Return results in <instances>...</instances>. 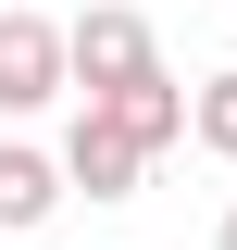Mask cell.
<instances>
[{
  "mask_svg": "<svg viewBox=\"0 0 237 250\" xmlns=\"http://www.w3.org/2000/svg\"><path fill=\"white\" fill-rule=\"evenodd\" d=\"M187 138H200L212 163H237V75H200V100H187Z\"/></svg>",
  "mask_w": 237,
  "mask_h": 250,
  "instance_id": "6",
  "label": "cell"
},
{
  "mask_svg": "<svg viewBox=\"0 0 237 250\" xmlns=\"http://www.w3.org/2000/svg\"><path fill=\"white\" fill-rule=\"evenodd\" d=\"M50 100H62V25L0 13V113H50Z\"/></svg>",
  "mask_w": 237,
  "mask_h": 250,
  "instance_id": "3",
  "label": "cell"
},
{
  "mask_svg": "<svg viewBox=\"0 0 237 250\" xmlns=\"http://www.w3.org/2000/svg\"><path fill=\"white\" fill-rule=\"evenodd\" d=\"M50 163H62V188H88V200H125V188L150 175V150L100 113V100H75V125H62V150H50Z\"/></svg>",
  "mask_w": 237,
  "mask_h": 250,
  "instance_id": "2",
  "label": "cell"
},
{
  "mask_svg": "<svg viewBox=\"0 0 237 250\" xmlns=\"http://www.w3.org/2000/svg\"><path fill=\"white\" fill-rule=\"evenodd\" d=\"M50 213H62V163L0 138V225H50Z\"/></svg>",
  "mask_w": 237,
  "mask_h": 250,
  "instance_id": "5",
  "label": "cell"
},
{
  "mask_svg": "<svg viewBox=\"0 0 237 250\" xmlns=\"http://www.w3.org/2000/svg\"><path fill=\"white\" fill-rule=\"evenodd\" d=\"M138 62H162V50H150V25L125 13V0H88V13L62 25V88H75V100H100V88H125Z\"/></svg>",
  "mask_w": 237,
  "mask_h": 250,
  "instance_id": "1",
  "label": "cell"
},
{
  "mask_svg": "<svg viewBox=\"0 0 237 250\" xmlns=\"http://www.w3.org/2000/svg\"><path fill=\"white\" fill-rule=\"evenodd\" d=\"M100 113H113L125 138H138V150H175V138H187V88L162 75V62H138L125 88H100Z\"/></svg>",
  "mask_w": 237,
  "mask_h": 250,
  "instance_id": "4",
  "label": "cell"
},
{
  "mask_svg": "<svg viewBox=\"0 0 237 250\" xmlns=\"http://www.w3.org/2000/svg\"><path fill=\"white\" fill-rule=\"evenodd\" d=\"M212 250H237V200H225V225H212Z\"/></svg>",
  "mask_w": 237,
  "mask_h": 250,
  "instance_id": "7",
  "label": "cell"
}]
</instances>
